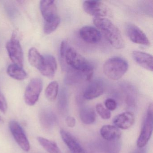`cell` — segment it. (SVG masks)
I'll return each mask as SVG.
<instances>
[{
	"label": "cell",
	"instance_id": "5bb4252c",
	"mask_svg": "<svg viewBox=\"0 0 153 153\" xmlns=\"http://www.w3.org/2000/svg\"><path fill=\"white\" fill-rule=\"evenodd\" d=\"M134 60L140 66L147 70L152 71L153 69V57L149 53L138 51L132 53Z\"/></svg>",
	"mask_w": 153,
	"mask_h": 153
},
{
	"label": "cell",
	"instance_id": "4dcf8cb0",
	"mask_svg": "<svg viewBox=\"0 0 153 153\" xmlns=\"http://www.w3.org/2000/svg\"><path fill=\"white\" fill-rule=\"evenodd\" d=\"M134 153H146V148H138V149H136Z\"/></svg>",
	"mask_w": 153,
	"mask_h": 153
},
{
	"label": "cell",
	"instance_id": "ffe728a7",
	"mask_svg": "<svg viewBox=\"0 0 153 153\" xmlns=\"http://www.w3.org/2000/svg\"><path fill=\"white\" fill-rule=\"evenodd\" d=\"M8 75L14 79L22 80L27 77V75L23 68L16 64H11L7 69Z\"/></svg>",
	"mask_w": 153,
	"mask_h": 153
},
{
	"label": "cell",
	"instance_id": "7402d4cb",
	"mask_svg": "<svg viewBox=\"0 0 153 153\" xmlns=\"http://www.w3.org/2000/svg\"><path fill=\"white\" fill-rule=\"evenodd\" d=\"M37 140L40 145L49 153H63L56 142L42 137H38Z\"/></svg>",
	"mask_w": 153,
	"mask_h": 153
},
{
	"label": "cell",
	"instance_id": "cb8c5ba5",
	"mask_svg": "<svg viewBox=\"0 0 153 153\" xmlns=\"http://www.w3.org/2000/svg\"><path fill=\"white\" fill-rule=\"evenodd\" d=\"M60 23V19L59 16L45 23L44 32L46 35L50 34L53 33L59 26Z\"/></svg>",
	"mask_w": 153,
	"mask_h": 153
},
{
	"label": "cell",
	"instance_id": "277c9868",
	"mask_svg": "<svg viewBox=\"0 0 153 153\" xmlns=\"http://www.w3.org/2000/svg\"><path fill=\"white\" fill-rule=\"evenodd\" d=\"M153 128V105L151 103L148 107L142 129L137 140L138 147H144L147 145L152 135Z\"/></svg>",
	"mask_w": 153,
	"mask_h": 153
},
{
	"label": "cell",
	"instance_id": "7a4b0ae2",
	"mask_svg": "<svg viewBox=\"0 0 153 153\" xmlns=\"http://www.w3.org/2000/svg\"><path fill=\"white\" fill-rule=\"evenodd\" d=\"M94 24L114 48L118 50L124 48L125 42L120 32L111 20L103 18H95Z\"/></svg>",
	"mask_w": 153,
	"mask_h": 153
},
{
	"label": "cell",
	"instance_id": "4fadbf2b",
	"mask_svg": "<svg viewBox=\"0 0 153 153\" xmlns=\"http://www.w3.org/2000/svg\"><path fill=\"white\" fill-rule=\"evenodd\" d=\"M135 122V115L130 111L125 112L116 115L113 123L117 128L128 129L133 125Z\"/></svg>",
	"mask_w": 153,
	"mask_h": 153
},
{
	"label": "cell",
	"instance_id": "f546056e",
	"mask_svg": "<svg viewBox=\"0 0 153 153\" xmlns=\"http://www.w3.org/2000/svg\"><path fill=\"white\" fill-rule=\"evenodd\" d=\"M66 123L70 128H73L76 125V119L72 116H69L66 118Z\"/></svg>",
	"mask_w": 153,
	"mask_h": 153
},
{
	"label": "cell",
	"instance_id": "f1b7e54d",
	"mask_svg": "<svg viewBox=\"0 0 153 153\" xmlns=\"http://www.w3.org/2000/svg\"><path fill=\"white\" fill-rule=\"evenodd\" d=\"M7 109V101L4 95L0 90V111L5 113Z\"/></svg>",
	"mask_w": 153,
	"mask_h": 153
},
{
	"label": "cell",
	"instance_id": "52a82bcc",
	"mask_svg": "<svg viewBox=\"0 0 153 153\" xmlns=\"http://www.w3.org/2000/svg\"><path fill=\"white\" fill-rule=\"evenodd\" d=\"M9 127L11 133L18 145L24 151H29L30 148L29 140L20 124L16 121L12 120L10 123Z\"/></svg>",
	"mask_w": 153,
	"mask_h": 153
},
{
	"label": "cell",
	"instance_id": "ba28073f",
	"mask_svg": "<svg viewBox=\"0 0 153 153\" xmlns=\"http://www.w3.org/2000/svg\"><path fill=\"white\" fill-rule=\"evenodd\" d=\"M126 34L131 41L137 44L149 46L150 42L145 33L134 24L128 23L125 26Z\"/></svg>",
	"mask_w": 153,
	"mask_h": 153
},
{
	"label": "cell",
	"instance_id": "4316f807",
	"mask_svg": "<svg viewBox=\"0 0 153 153\" xmlns=\"http://www.w3.org/2000/svg\"><path fill=\"white\" fill-rule=\"evenodd\" d=\"M97 112L101 116L102 119L108 120L111 117L110 111L105 108L102 104L98 103L96 106Z\"/></svg>",
	"mask_w": 153,
	"mask_h": 153
},
{
	"label": "cell",
	"instance_id": "30bf717a",
	"mask_svg": "<svg viewBox=\"0 0 153 153\" xmlns=\"http://www.w3.org/2000/svg\"><path fill=\"white\" fill-rule=\"evenodd\" d=\"M62 139L71 153H87L77 140L64 129L60 130Z\"/></svg>",
	"mask_w": 153,
	"mask_h": 153
},
{
	"label": "cell",
	"instance_id": "5b68a950",
	"mask_svg": "<svg viewBox=\"0 0 153 153\" xmlns=\"http://www.w3.org/2000/svg\"><path fill=\"white\" fill-rule=\"evenodd\" d=\"M6 49L10 58L14 64L23 68L24 64L23 50L15 34L12 35L11 40L7 43Z\"/></svg>",
	"mask_w": 153,
	"mask_h": 153
},
{
	"label": "cell",
	"instance_id": "9c48e42d",
	"mask_svg": "<svg viewBox=\"0 0 153 153\" xmlns=\"http://www.w3.org/2000/svg\"><path fill=\"white\" fill-rule=\"evenodd\" d=\"M83 7L87 14L95 18H102L105 16L108 13V8L101 1H84Z\"/></svg>",
	"mask_w": 153,
	"mask_h": 153
},
{
	"label": "cell",
	"instance_id": "d4e9b609",
	"mask_svg": "<svg viewBox=\"0 0 153 153\" xmlns=\"http://www.w3.org/2000/svg\"><path fill=\"white\" fill-rule=\"evenodd\" d=\"M68 97L65 89H62L59 95L58 102V107L61 113H66L68 109Z\"/></svg>",
	"mask_w": 153,
	"mask_h": 153
},
{
	"label": "cell",
	"instance_id": "1f68e13d",
	"mask_svg": "<svg viewBox=\"0 0 153 153\" xmlns=\"http://www.w3.org/2000/svg\"><path fill=\"white\" fill-rule=\"evenodd\" d=\"M1 120H2V119H1V116H0V121H1Z\"/></svg>",
	"mask_w": 153,
	"mask_h": 153
},
{
	"label": "cell",
	"instance_id": "484cf974",
	"mask_svg": "<svg viewBox=\"0 0 153 153\" xmlns=\"http://www.w3.org/2000/svg\"><path fill=\"white\" fill-rule=\"evenodd\" d=\"M104 146V149L108 153H117L120 151V144L119 139L106 141Z\"/></svg>",
	"mask_w": 153,
	"mask_h": 153
},
{
	"label": "cell",
	"instance_id": "8fae6325",
	"mask_svg": "<svg viewBox=\"0 0 153 153\" xmlns=\"http://www.w3.org/2000/svg\"><path fill=\"white\" fill-rule=\"evenodd\" d=\"M79 35L83 41L89 44H96L102 39V34L93 27L84 26L79 30Z\"/></svg>",
	"mask_w": 153,
	"mask_h": 153
},
{
	"label": "cell",
	"instance_id": "2e32d148",
	"mask_svg": "<svg viewBox=\"0 0 153 153\" xmlns=\"http://www.w3.org/2000/svg\"><path fill=\"white\" fill-rule=\"evenodd\" d=\"M40 10L45 22L58 16L57 8L53 1L43 0L40 3Z\"/></svg>",
	"mask_w": 153,
	"mask_h": 153
},
{
	"label": "cell",
	"instance_id": "d6986e66",
	"mask_svg": "<svg viewBox=\"0 0 153 153\" xmlns=\"http://www.w3.org/2000/svg\"><path fill=\"white\" fill-rule=\"evenodd\" d=\"M28 58L30 64L40 71L44 62V56L41 55L36 48H32L29 50Z\"/></svg>",
	"mask_w": 153,
	"mask_h": 153
},
{
	"label": "cell",
	"instance_id": "8992f818",
	"mask_svg": "<svg viewBox=\"0 0 153 153\" xmlns=\"http://www.w3.org/2000/svg\"><path fill=\"white\" fill-rule=\"evenodd\" d=\"M43 88L41 79L34 78L30 81L25 93V101L28 105H34L39 99Z\"/></svg>",
	"mask_w": 153,
	"mask_h": 153
},
{
	"label": "cell",
	"instance_id": "e0dca14e",
	"mask_svg": "<svg viewBox=\"0 0 153 153\" xmlns=\"http://www.w3.org/2000/svg\"><path fill=\"white\" fill-rule=\"evenodd\" d=\"M102 137L107 141L119 139L121 133L118 128L111 125H104L100 130Z\"/></svg>",
	"mask_w": 153,
	"mask_h": 153
},
{
	"label": "cell",
	"instance_id": "3957f363",
	"mask_svg": "<svg viewBox=\"0 0 153 153\" xmlns=\"http://www.w3.org/2000/svg\"><path fill=\"white\" fill-rule=\"evenodd\" d=\"M128 64L123 58L114 57L105 61L103 65V71L105 76L112 80L121 78L127 72Z\"/></svg>",
	"mask_w": 153,
	"mask_h": 153
},
{
	"label": "cell",
	"instance_id": "7c38bea8",
	"mask_svg": "<svg viewBox=\"0 0 153 153\" xmlns=\"http://www.w3.org/2000/svg\"><path fill=\"white\" fill-rule=\"evenodd\" d=\"M104 85L101 80L93 81L84 91L83 96L86 100H92L99 97L103 94Z\"/></svg>",
	"mask_w": 153,
	"mask_h": 153
},
{
	"label": "cell",
	"instance_id": "44dd1931",
	"mask_svg": "<svg viewBox=\"0 0 153 153\" xmlns=\"http://www.w3.org/2000/svg\"><path fill=\"white\" fill-rule=\"evenodd\" d=\"M79 117L83 123L91 124L95 121L96 115L94 109L90 107H85L80 110Z\"/></svg>",
	"mask_w": 153,
	"mask_h": 153
},
{
	"label": "cell",
	"instance_id": "603a6c76",
	"mask_svg": "<svg viewBox=\"0 0 153 153\" xmlns=\"http://www.w3.org/2000/svg\"><path fill=\"white\" fill-rule=\"evenodd\" d=\"M59 86L57 81L51 82L46 88L45 91L46 98L51 102L56 99L59 93Z\"/></svg>",
	"mask_w": 153,
	"mask_h": 153
},
{
	"label": "cell",
	"instance_id": "6da1fadb",
	"mask_svg": "<svg viewBox=\"0 0 153 153\" xmlns=\"http://www.w3.org/2000/svg\"><path fill=\"white\" fill-rule=\"evenodd\" d=\"M60 62L63 70L71 69L84 73L87 81H89L93 77L94 66L72 47L68 46L64 58Z\"/></svg>",
	"mask_w": 153,
	"mask_h": 153
},
{
	"label": "cell",
	"instance_id": "ac0fdd59",
	"mask_svg": "<svg viewBox=\"0 0 153 153\" xmlns=\"http://www.w3.org/2000/svg\"><path fill=\"white\" fill-rule=\"evenodd\" d=\"M39 120L42 126L46 129L52 128L56 122L55 114L49 110H43L41 111L39 114Z\"/></svg>",
	"mask_w": 153,
	"mask_h": 153
},
{
	"label": "cell",
	"instance_id": "83f0119b",
	"mask_svg": "<svg viewBox=\"0 0 153 153\" xmlns=\"http://www.w3.org/2000/svg\"><path fill=\"white\" fill-rule=\"evenodd\" d=\"M105 105L107 110L109 111H113L117 107L116 101L112 98H108L105 102Z\"/></svg>",
	"mask_w": 153,
	"mask_h": 153
},
{
	"label": "cell",
	"instance_id": "9a60e30c",
	"mask_svg": "<svg viewBox=\"0 0 153 153\" xmlns=\"http://www.w3.org/2000/svg\"><path fill=\"white\" fill-rule=\"evenodd\" d=\"M43 65L40 71L45 76L52 79L55 76L57 64L55 58L50 54L45 55Z\"/></svg>",
	"mask_w": 153,
	"mask_h": 153
}]
</instances>
